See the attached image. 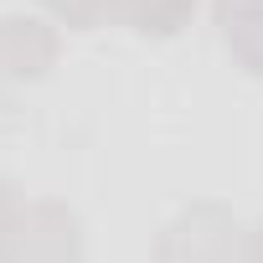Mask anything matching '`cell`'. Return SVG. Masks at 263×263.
Listing matches in <instances>:
<instances>
[{"instance_id":"5b68a950","label":"cell","mask_w":263,"mask_h":263,"mask_svg":"<svg viewBox=\"0 0 263 263\" xmlns=\"http://www.w3.org/2000/svg\"><path fill=\"white\" fill-rule=\"evenodd\" d=\"M196 0H114V21L140 31V36H176L191 26Z\"/></svg>"},{"instance_id":"8992f818","label":"cell","mask_w":263,"mask_h":263,"mask_svg":"<svg viewBox=\"0 0 263 263\" xmlns=\"http://www.w3.org/2000/svg\"><path fill=\"white\" fill-rule=\"evenodd\" d=\"M42 6L67 21L72 31H93V26H108L114 21V0H42Z\"/></svg>"},{"instance_id":"6da1fadb","label":"cell","mask_w":263,"mask_h":263,"mask_svg":"<svg viewBox=\"0 0 263 263\" xmlns=\"http://www.w3.org/2000/svg\"><path fill=\"white\" fill-rule=\"evenodd\" d=\"M248 232L222 201H191L181 206L155 242V263H242Z\"/></svg>"},{"instance_id":"7a4b0ae2","label":"cell","mask_w":263,"mask_h":263,"mask_svg":"<svg viewBox=\"0 0 263 263\" xmlns=\"http://www.w3.org/2000/svg\"><path fill=\"white\" fill-rule=\"evenodd\" d=\"M0 263H83V222L67 201H26Z\"/></svg>"},{"instance_id":"ba28073f","label":"cell","mask_w":263,"mask_h":263,"mask_svg":"<svg viewBox=\"0 0 263 263\" xmlns=\"http://www.w3.org/2000/svg\"><path fill=\"white\" fill-rule=\"evenodd\" d=\"M242 263H263V222L248 232V258H242Z\"/></svg>"},{"instance_id":"3957f363","label":"cell","mask_w":263,"mask_h":263,"mask_svg":"<svg viewBox=\"0 0 263 263\" xmlns=\"http://www.w3.org/2000/svg\"><path fill=\"white\" fill-rule=\"evenodd\" d=\"M57 62V31L36 16H0V98L47 78Z\"/></svg>"},{"instance_id":"52a82bcc","label":"cell","mask_w":263,"mask_h":263,"mask_svg":"<svg viewBox=\"0 0 263 263\" xmlns=\"http://www.w3.org/2000/svg\"><path fill=\"white\" fill-rule=\"evenodd\" d=\"M21 212H26V196H21V186H16L11 176H0V248L11 242V232H16Z\"/></svg>"},{"instance_id":"277c9868","label":"cell","mask_w":263,"mask_h":263,"mask_svg":"<svg viewBox=\"0 0 263 263\" xmlns=\"http://www.w3.org/2000/svg\"><path fill=\"white\" fill-rule=\"evenodd\" d=\"M217 26L227 52L263 83V0H217Z\"/></svg>"}]
</instances>
